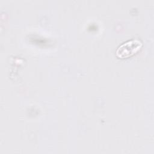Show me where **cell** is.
Returning a JSON list of instances; mask_svg holds the SVG:
<instances>
[{
	"label": "cell",
	"instance_id": "6da1fadb",
	"mask_svg": "<svg viewBox=\"0 0 154 154\" xmlns=\"http://www.w3.org/2000/svg\"><path fill=\"white\" fill-rule=\"evenodd\" d=\"M142 43L138 40H129L120 45L116 51V55L120 58H128L135 54L141 47Z\"/></svg>",
	"mask_w": 154,
	"mask_h": 154
}]
</instances>
